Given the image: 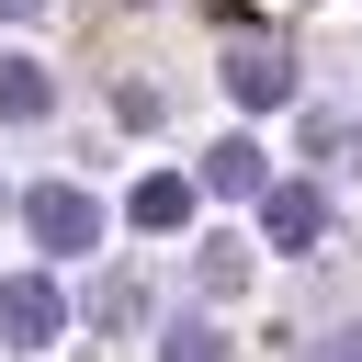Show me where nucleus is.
<instances>
[{
  "label": "nucleus",
  "mask_w": 362,
  "mask_h": 362,
  "mask_svg": "<svg viewBox=\"0 0 362 362\" xmlns=\"http://www.w3.org/2000/svg\"><path fill=\"white\" fill-rule=\"evenodd\" d=\"M23 226H34V249H57V260H79V249L102 238V204H90L79 181H34V192H23Z\"/></svg>",
  "instance_id": "f257e3e1"
},
{
  "label": "nucleus",
  "mask_w": 362,
  "mask_h": 362,
  "mask_svg": "<svg viewBox=\"0 0 362 362\" xmlns=\"http://www.w3.org/2000/svg\"><path fill=\"white\" fill-rule=\"evenodd\" d=\"M226 102L283 113V102H294V57H283V45H226Z\"/></svg>",
  "instance_id": "f03ea898"
},
{
  "label": "nucleus",
  "mask_w": 362,
  "mask_h": 362,
  "mask_svg": "<svg viewBox=\"0 0 362 362\" xmlns=\"http://www.w3.org/2000/svg\"><path fill=\"white\" fill-rule=\"evenodd\" d=\"M317 226H328L317 181H260V238L272 249H317Z\"/></svg>",
  "instance_id": "7ed1b4c3"
},
{
  "label": "nucleus",
  "mask_w": 362,
  "mask_h": 362,
  "mask_svg": "<svg viewBox=\"0 0 362 362\" xmlns=\"http://www.w3.org/2000/svg\"><path fill=\"white\" fill-rule=\"evenodd\" d=\"M0 339H11V351H45V339H57V283L11 272V283H0Z\"/></svg>",
  "instance_id": "20e7f679"
},
{
  "label": "nucleus",
  "mask_w": 362,
  "mask_h": 362,
  "mask_svg": "<svg viewBox=\"0 0 362 362\" xmlns=\"http://www.w3.org/2000/svg\"><path fill=\"white\" fill-rule=\"evenodd\" d=\"M0 113H11V124H34V113H45V68L0 57Z\"/></svg>",
  "instance_id": "39448f33"
},
{
  "label": "nucleus",
  "mask_w": 362,
  "mask_h": 362,
  "mask_svg": "<svg viewBox=\"0 0 362 362\" xmlns=\"http://www.w3.org/2000/svg\"><path fill=\"white\" fill-rule=\"evenodd\" d=\"M204 181H215V192H260V147H215Z\"/></svg>",
  "instance_id": "423d86ee"
},
{
  "label": "nucleus",
  "mask_w": 362,
  "mask_h": 362,
  "mask_svg": "<svg viewBox=\"0 0 362 362\" xmlns=\"http://www.w3.org/2000/svg\"><path fill=\"white\" fill-rule=\"evenodd\" d=\"M181 215H192V181H147L136 192V226H181Z\"/></svg>",
  "instance_id": "0eeeda50"
},
{
  "label": "nucleus",
  "mask_w": 362,
  "mask_h": 362,
  "mask_svg": "<svg viewBox=\"0 0 362 362\" xmlns=\"http://www.w3.org/2000/svg\"><path fill=\"white\" fill-rule=\"evenodd\" d=\"M158 362H226V339L192 317V328H170V339H158Z\"/></svg>",
  "instance_id": "6e6552de"
},
{
  "label": "nucleus",
  "mask_w": 362,
  "mask_h": 362,
  "mask_svg": "<svg viewBox=\"0 0 362 362\" xmlns=\"http://www.w3.org/2000/svg\"><path fill=\"white\" fill-rule=\"evenodd\" d=\"M305 362H362V328H328V339H317Z\"/></svg>",
  "instance_id": "1a4fd4ad"
},
{
  "label": "nucleus",
  "mask_w": 362,
  "mask_h": 362,
  "mask_svg": "<svg viewBox=\"0 0 362 362\" xmlns=\"http://www.w3.org/2000/svg\"><path fill=\"white\" fill-rule=\"evenodd\" d=\"M23 11H45V0H0V23H23Z\"/></svg>",
  "instance_id": "9d476101"
},
{
  "label": "nucleus",
  "mask_w": 362,
  "mask_h": 362,
  "mask_svg": "<svg viewBox=\"0 0 362 362\" xmlns=\"http://www.w3.org/2000/svg\"><path fill=\"white\" fill-rule=\"evenodd\" d=\"M351 147H362V136H351Z\"/></svg>",
  "instance_id": "9b49d317"
}]
</instances>
